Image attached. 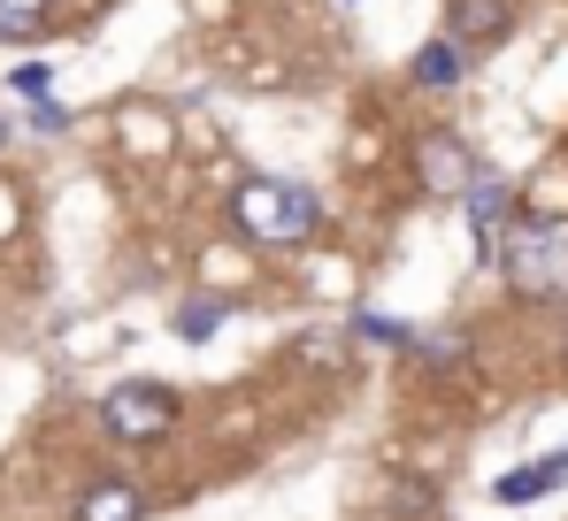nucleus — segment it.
I'll return each mask as SVG.
<instances>
[{"label":"nucleus","instance_id":"nucleus-10","mask_svg":"<svg viewBox=\"0 0 568 521\" xmlns=\"http://www.w3.org/2000/svg\"><path fill=\"white\" fill-rule=\"evenodd\" d=\"M215 323H223V299H192V307H178V338H185V346L215 338Z\"/></svg>","mask_w":568,"mask_h":521},{"label":"nucleus","instance_id":"nucleus-8","mask_svg":"<svg viewBox=\"0 0 568 521\" xmlns=\"http://www.w3.org/2000/svg\"><path fill=\"white\" fill-rule=\"evenodd\" d=\"M78 521H146V499H139L131 483H115V476H100L93 491L78 499Z\"/></svg>","mask_w":568,"mask_h":521},{"label":"nucleus","instance_id":"nucleus-6","mask_svg":"<svg viewBox=\"0 0 568 521\" xmlns=\"http://www.w3.org/2000/svg\"><path fill=\"white\" fill-rule=\"evenodd\" d=\"M469 223H476V246L499 254V238H507V184L499 176H469Z\"/></svg>","mask_w":568,"mask_h":521},{"label":"nucleus","instance_id":"nucleus-2","mask_svg":"<svg viewBox=\"0 0 568 521\" xmlns=\"http://www.w3.org/2000/svg\"><path fill=\"white\" fill-rule=\"evenodd\" d=\"M491 260L523 299H568V215H523Z\"/></svg>","mask_w":568,"mask_h":521},{"label":"nucleus","instance_id":"nucleus-4","mask_svg":"<svg viewBox=\"0 0 568 521\" xmlns=\"http://www.w3.org/2000/svg\"><path fill=\"white\" fill-rule=\"evenodd\" d=\"M554 483H568V452H546V460H530V468H507V476L491 483V499H499V507H530V499H546Z\"/></svg>","mask_w":568,"mask_h":521},{"label":"nucleus","instance_id":"nucleus-1","mask_svg":"<svg viewBox=\"0 0 568 521\" xmlns=\"http://www.w3.org/2000/svg\"><path fill=\"white\" fill-rule=\"evenodd\" d=\"M231 223H239L254 246H307L315 223H323V207H315V192L292 184V176H254V184L231 192Z\"/></svg>","mask_w":568,"mask_h":521},{"label":"nucleus","instance_id":"nucleus-5","mask_svg":"<svg viewBox=\"0 0 568 521\" xmlns=\"http://www.w3.org/2000/svg\"><path fill=\"white\" fill-rule=\"evenodd\" d=\"M415 170H423V184L430 192H469V154H462V139H423L415 146Z\"/></svg>","mask_w":568,"mask_h":521},{"label":"nucleus","instance_id":"nucleus-11","mask_svg":"<svg viewBox=\"0 0 568 521\" xmlns=\"http://www.w3.org/2000/svg\"><path fill=\"white\" fill-rule=\"evenodd\" d=\"M47 16V0H0V39H31Z\"/></svg>","mask_w":568,"mask_h":521},{"label":"nucleus","instance_id":"nucleus-9","mask_svg":"<svg viewBox=\"0 0 568 521\" xmlns=\"http://www.w3.org/2000/svg\"><path fill=\"white\" fill-rule=\"evenodd\" d=\"M415 78H423V85H462V47H454V39H430V47L415 54Z\"/></svg>","mask_w":568,"mask_h":521},{"label":"nucleus","instance_id":"nucleus-7","mask_svg":"<svg viewBox=\"0 0 568 521\" xmlns=\"http://www.w3.org/2000/svg\"><path fill=\"white\" fill-rule=\"evenodd\" d=\"M507 0H454V47L469 39V47H491V39H507Z\"/></svg>","mask_w":568,"mask_h":521},{"label":"nucleus","instance_id":"nucleus-3","mask_svg":"<svg viewBox=\"0 0 568 521\" xmlns=\"http://www.w3.org/2000/svg\"><path fill=\"white\" fill-rule=\"evenodd\" d=\"M100 430L123 437V445H154V437L178 430V391H162V384H115L100 399Z\"/></svg>","mask_w":568,"mask_h":521}]
</instances>
